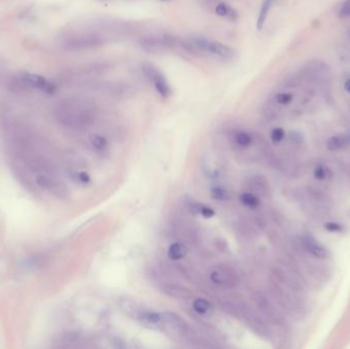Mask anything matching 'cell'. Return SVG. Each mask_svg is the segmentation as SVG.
<instances>
[{
    "label": "cell",
    "mask_w": 350,
    "mask_h": 349,
    "mask_svg": "<svg viewBox=\"0 0 350 349\" xmlns=\"http://www.w3.org/2000/svg\"><path fill=\"white\" fill-rule=\"evenodd\" d=\"M240 201L244 206L251 209H255L260 205L259 197L253 193H249V191H247V193H243L240 196Z\"/></svg>",
    "instance_id": "obj_16"
},
{
    "label": "cell",
    "mask_w": 350,
    "mask_h": 349,
    "mask_svg": "<svg viewBox=\"0 0 350 349\" xmlns=\"http://www.w3.org/2000/svg\"><path fill=\"white\" fill-rule=\"evenodd\" d=\"M162 290L164 293L171 296V297H173V298H188L190 296L189 290L184 287H181L179 285L166 284L162 288Z\"/></svg>",
    "instance_id": "obj_9"
},
{
    "label": "cell",
    "mask_w": 350,
    "mask_h": 349,
    "mask_svg": "<svg viewBox=\"0 0 350 349\" xmlns=\"http://www.w3.org/2000/svg\"><path fill=\"white\" fill-rule=\"evenodd\" d=\"M349 139H350V135H349Z\"/></svg>",
    "instance_id": "obj_28"
},
{
    "label": "cell",
    "mask_w": 350,
    "mask_h": 349,
    "mask_svg": "<svg viewBox=\"0 0 350 349\" xmlns=\"http://www.w3.org/2000/svg\"><path fill=\"white\" fill-rule=\"evenodd\" d=\"M21 78L28 85L35 87V88L37 89H41L46 93L51 94L56 91V85L39 75L24 72L21 74Z\"/></svg>",
    "instance_id": "obj_6"
},
{
    "label": "cell",
    "mask_w": 350,
    "mask_h": 349,
    "mask_svg": "<svg viewBox=\"0 0 350 349\" xmlns=\"http://www.w3.org/2000/svg\"><path fill=\"white\" fill-rule=\"evenodd\" d=\"M215 12L218 16L224 17V19H227L230 21H236V20H238V17H239L237 10L225 2L218 3L215 6Z\"/></svg>",
    "instance_id": "obj_12"
},
{
    "label": "cell",
    "mask_w": 350,
    "mask_h": 349,
    "mask_svg": "<svg viewBox=\"0 0 350 349\" xmlns=\"http://www.w3.org/2000/svg\"><path fill=\"white\" fill-rule=\"evenodd\" d=\"M78 178L83 183H87V182H89V180H90V176L88 175V173H86V172H80L78 174Z\"/></svg>",
    "instance_id": "obj_25"
},
{
    "label": "cell",
    "mask_w": 350,
    "mask_h": 349,
    "mask_svg": "<svg viewBox=\"0 0 350 349\" xmlns=\"http://www.w3.org/2000/svg\"><path fill=\"white\" fill-rule=\"evenodd\" d=\"M274 2H275V0H263V2H262L261 7H260L258 17H257L256 27L258 30H262V28L264 27L266 20H267V16L270 11V8Z\"/></svg>",
    "instance_id": "obj_11"
},
{
    "label": "cell",
    "mask_w": 350,
    "mask_h": 349,
    "mask_svg": "<svg viewBox=\"0 0 350 349\" xmlns=\"http://www.w3.org/2000/svg\"><path fill=\"white\" fill-rule=\"evenodd\" d=\"M212 197L218 201L230 200V193L223 187H214L212 189Z\"/></svg>",
    "instance_id": "obj_20"
},
{
    "label": "cell",
    "mask_w": 350,
    "mask_h": 349,
    "mask_svg": "<svg viewBox=\"0 0 350 349\" xmlns=\"http://www.w3.org/2000/svg\"><path fill=\"white\" fill-rule=\"evenodd\" d=\"M235 141L238 146L247 148L252 144V136L246 131H239L235 136Z\"/></svg>",
    "instance_id": "obj_17"
},
{
    "label": "cell",
    "mask_w": 350,
    "mask_h": 349,
    "mask_svg": "<svg viewBox=\"0 0 350 349\" xmlns=\"http://www.w3.org/2000/svg\"><path fill=\"white\" fill-rule=\"evenodd\" d=\"M338 15L339 17H341V19L350 17V0H345V1L342 3L341 7L339 8Z\"/></svg>",
    "instance_id": "obj_23"
},
{
    "label": "cell",
    "mask_w": 350,
    "mask_h": 349,
    "mask_svg": "<svg viewBox=\"0 0 350 349\" xmlns=\"http://www.w3.org/2000/svg\"><path fill=\"white\" fill-rule=\"evenodd\" d=\"M344 89L346 92H348L350 94V78L346 79L344 82Z\"/></svg>",
    "instance_id": "obj_26"
},
{
    "label": "cell",
    "mask_w": 350,
    "mask_h": 349,
    "mask_svg": "<svg viewBox=\"0 0 350 349\" xmlns=\"http://www.w3.org/2000/svg\"><path fill=\"white\" fill-rule=\"evenodd\" d=\"M173 43V39L169 36L151 37L145 39L142 42V46L149 51H159L171 46Z\"/></svg>",
    "instance_id": "obj_7"
},
{
    "label": "cell",
    "mask_w": 350,
    "mask_h": 349,
    "mask_svg": "<svg viewBox=\"0 0 350 349\" xmlns=\"http://www.w3.org/2000/svg\"><path fill=\"white\" fill-rule=\"evenodd\" d=\"M91 144L96 151H103L108 147L107 139L101 135H93L91 137Z\"/></svg>",
    "instance_id": "obj_19"
},
{
    "label": "cell",
    "mask_w": 350,
    "mask_h": 349,
    "mask_svg": "<svg viewBox=\"0 0 350 349\" xmlns=\"http://www.w3.org/2000/svg\"><path fill=\"white\" fill-rule=\"evenodd\" d=\"M349 144H350L349 135L338 134L329 138L327 147L330 151H339V150L345 149Z\"/></svg>",
    "instance_id": "obj_10"
},
{
    "label": "cell",
    "mask_w": 350,
    "mask_h": 349,
    "mask_svg": "<svg viewBox=\"0 0 350 349\" xmlns=\"http://www.w3.org/2000/svg\"><path fill=\"white\" fill-rule=\"evenodd\" d=\"M313 175L318 180H327L332 176V172L327 166L318 165L313 170Z\"/></svg>",
    "instance_id": "obj_18"
},
{
    "label": "cell",
    "mask_w": 350,
    "mask_h": 349,
    "mask_svg": "<svg viewBox=\"0 0 350 349\" xmlns=\"http://www.w3.org/2000/svg\"><path fill=\"white\" fill-rule=\"evenodd\" d=\"M192 309L199 315H209L213 311V305L205 298H197L192 302Z\"/></svg>",
    "instance_id": "obj_14"
},
{
    "label": "cell",
    "mask_w": 350,
    "mask_h": 349,
    "mask_svg": "<svg viewBox=\"0 0 350 349\" xmlns=\"http://www.w3.org/2000/svg\"><path fill=\"white\" fill-rule=\"evenodd\" d=\"M255 302L259 307V310L263 313V316L266 317L271 323L276 326H284L286 322L285 319L265 294L257 293L255 296Z\"/></svg>",
    "instance_id": "obj_3"
},
{
    "label": "cell",
    "mask_w": 350,
    "mask_h": 349,
    "mask_svg": "<svg viewBox=\"0 0 350 349\" xmlns=\"http://www.w3.org/2000/svg\"><path fill=\"white\" fill-rule=\"evenodd\" d=\"M210 277L213 283L225 287H233L239 281L238 273L232 266L227 264L217 265L210 274Z\"/></svg>",
    "instance_id": "obj_4"
},
{
    "label": "cell",
    "mask_w": 350,
    "mask_h": 349,
    "mask_svg": "<svg viewBox=\"0 0 350 349\" xmlns=\"http://www.w3.org/2000/svg\"><path fill=\"white\" fill-rule=\"evenodd\" d=\"M325 229L331 233H341L343 232V226L337 222H328L325 224Z\"/></svg>",
    "instance_id": "obj_24"
},
{
    "label": "cell",
    "mask_w": 350,
    "mask_h": 349,
    "mask_svg": "<svg viewBox=\"0 0 350 349\" xmlns=\"http://www.w3.org/2000/svg\"><path fill=\"white\" fill-rule=\"evenodd\" d=\"M143 71L146 77L153 83L156 91L163 98H168L171 94V88L167 79L160 70L151 63H146L143 66Z\"/></svg>",
    "instance_id": "obj_2"
},
{
    "label": "cell",
    "mask_w": 350,
    "mask_h": 349,
    "mask_svg": "<svg viewBox=\"0 0 350 349\" xmlns=\"http://www.w3.org/2000/svg\"><path fill=\"white\" fill-rule=\"evenodd\" d=\"M285 130L283 128H274L272 131H271V134H270V138H271V141L274 143V144H278V143H281L283 139L285 138Z\"/></svg>",
    "instance_id": "obj_21"
},
{
    "label": "cell",
    "mask_w": 350,
    "mask_h": 349,
    "mask_svg": "<svg viewBox=\"0 0 350 349\" xmlns=\"http://www.w3.org/2000/svg\"><path fill=\"white\" fill-rule=\"evenodd\" d=\"M292 99H293V95L288 92H279L275 96L276 102L279 104H283V106L289 104L292 101Z\"/></svg>",
    "instance_id": "obj_22"
},
{
    "label": "cell",
    "mask_w": 350,
    "mask_h": 349,
    "mask_svg": "<svg viewBox=\"0 0 350 349\" xmlns=\"http://www.w3.org/2000/svg\"><path fill=\"white\" fill-rule=\"evenodd\" d=\"M163 1H168V0H163Z\"/></svg>",
    "instance_id": "obj_27"
},
{
    "label": "cell",
    "mask_w": 350,
    "mask_h": 349,
    "mask_svg": "<svg viewBox=\"0 0 350 349\" xmlns=\"http://www.w3.org/2000/svg\"><path fill=\"white\" fill-rule=\"evenodd\" d=\"M186 253H187V248L181 242L171 244L167 251V255L171 260L182 259L186 255Z\"/></svg>",
    "instance_id": "obj_13"
},
{
    "label": "cell",
    "mask_w": 350,
    "mask_h": 349,
    "mask_svg": "<svg viewBox=\"0 0 350 349\" xmlns=\"http://www.w3.org/2000/svg\"><path fill=\"white\" fill-rule=\"evenodd\" d=\"M249 186L252 189V193L257 196H267L270 191V186L267 179L261 175L251 177L249 180Z\"/></svg>",
    "instance_id": "obj_8"
},
{
    "label": "cell",
    "mask_w": 350,
    "mask_h": 349,
    "mask_svg": "<svg viewBox=\"0 0 350 349\" xmlns=\"http://www.w3.org/2000/svg\"><path fill=\"white\" fill-rule=\"evenodd\" d=\"M65 112V120L70 125L86 126L93 120L95 109L93 104L87 101H72L69 102Z\"/></svg>",
    "instance_id": "obj_1"
},
{
    "label": "cell",
    "mask_w": 350,
    "mask_h": 349,
    "mask_svg": "<svg viewBox=\"0 0 350 349\" xmlns=\"http://www.w3.org/2000/svg\"><path fill=\"white\" fill-rule=\"evenodd\" d=\"M137 318L144 323L156 325L161 323V313L154 311H139L137 313Z\"/></svg>",
    "instance_id": "obj_15"
},
{
    "label": "cell",
    "mask_w": 350,
    "mask_h": 349,
    "mask_svg": "<svg viewBox=\"0 0 350 349\" xmlns=\"http://www.w3.org/2000/svg\"><path fill=\"white\" fill-rule=\"evenodd\" d=\"M301 245L303 246L304 250L314 258L326 259L329 257L328 249L325 246H323L322 244L312 236H309V235L303 236L301 238Z\"/></svg>",
    "instance_id": "obj_5"
}]
</instances>
